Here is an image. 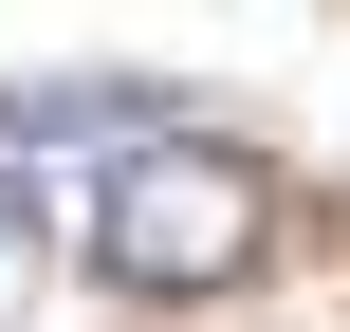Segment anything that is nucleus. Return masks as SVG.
<instances>
[{
	"label": "nucleus",
	"mask_w": 350,
	"mask_h": 332,
	"mask_svg": "<svg viewBox=\"0 0 350 332\" xmlns=\"http://www.w3.org/2000/svg\"><path fill=\"white\" fill-rule=\"evenodd\" d=\"M92 259H111V296H221V277L258 259V166L203 148V129L111 148V185H92Z\"/></svg>",
	"instance_id": "1"
}]
</instances>
